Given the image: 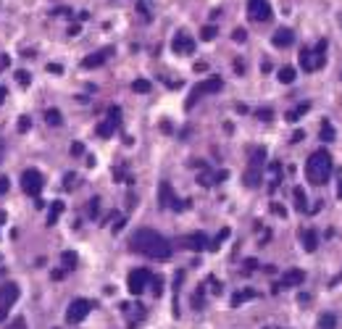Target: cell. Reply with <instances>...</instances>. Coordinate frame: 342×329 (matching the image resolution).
<instances>
[{
	"label": "cell",
	"mask_w": 342,
	"mask_h": 329,
	"mask_svg": "<svg viewBox=\"0 0 342 329\" xmlns=\"http://www.w3.org/2000/svg\"><path fill=\"white\" fill-rule=\"evenodd\" d=\"M300 66L306 69V72H316V63H313V53L308 48L300 50Z\"/></svg>",
	"instance_id": "obj_21"
},
{
	"label": "cell",
	"mask_w": 342,
	"mask_h": 329,
	"mask_svg": "<svg viewBox=\"0 0 342 329\" xmlns=\"http://www.w3.org/2000/svg\"><path fill=\"white\" fill-rule=\"evenodd\" d=\"M208 285H211V290H214L216 295L221 292V285H218V279H214V276H211V279H208Z\"/></svg>",
	"instance_id": "obj_43"
},
{
	"label": "cell",
	"mask_w": 342,
	"mask_h": 329,
	"mask_svg": "<svg viewBox=\"0 0 342 329\" xmlns=\"http://www.w3.org/2000/svg\"><path fill=\"white\" fill-rule=\"evenodd\" d=\"M48 72H50V74H61V72H63V66H58V63H50Z\"/></svg>",
	"instance_id": "obj_44"
},
{
	"label": "cell",
	"mask_w": 342,
	"mask_h": 329,
	"mask_svg": "<svg viewBox=\"0 0 342 329\" xmlns=\"http://www.w3.org/2000/svg\"><path fill=\"white\" fill-rule=\"evenodd\" d=\"M306 282V272H300V269H289V272L282 274V282L279 287H298Z\"/></svg>",
	"instance_id": "obj_13"
},
{
	"label": "cell",
	"mask_w": 342,
	"mask_h": 329,
	"mask_svg": "<svg viewBox=\"0 0 342 329\" xmlns=\"http://www.w3.org/2000/svg\"><path fill=\"white\" fill-rule=\"evenodd\" d=\"M132 250L143 253L147 258H169L171 256V245L163 235H158L156 229H137L132 235Z\"/></svg>",
	"instance_id": "obj_1"
},
{
	"label": "cell",
	"mask_w": 342,
	"mask_h": 329,
	"mask_svg": "<svg viewBox=\"0 0 342 329\" xmlns=\"http://www.w3.org/2000/svg\"><path fill=\"white\" fill-rule=\"evenodd\" d=\"M87 214H90V219H98V214H100V198H92V201H90Z\"/></svg>",
	"instance_id": "obj_32"
},
{
	"label": "cell",
	"mask_w": 342,
	"mask_h": 329,
	"mask_svg": "<svg viewBox=\"0 0 342 329\" xmlns=\"http://www.w3.org/2000/svg\"><path fill=\"white\" fill-rule=\"evenodd\" d=\"M221 87H224L221 76H211V79H205V82H200V85H195V87H192V92H190V98H187V108H192L200 98H203V95L221 92Z\"/></svg>",
	"instance_id": "obj_3"
},
{
	"label": "cell",
	"mask_w": 342,
	"mask_h": 329,
	"mask_svg": "<svg viewBox=\"0 0 342 329\" xmlns=\"http://www.w3.org/2000/svg\"><path fill=\"white\" fill-rule=\"evenodd\" d=\"M255 116H258L261 121H271V119H274V111H269V108H261V111H258Z\"/></svg>",
	"instance_id": "obj_36"
},
{
	"label": "cell",
	"mask_w": 342,
	"mask_h": 329,
	"mask_svg": "<svg viewBox=\"0 0 342 329\" xmlns=\"http://www.w3.org/2000/svg\"><path fill=\"white\" fill-rule=\"evenodd\" d=\"M82 153H85V145H82V143H74V145H72V156H82Z\"/></svg>",
	"instance_id": "obj_41"
},
{
	"label": "cell",
	"mask_w": 342,
	"mask_h": 329,
	"mask_svg": "<svg viewBox=\"0 0 342 329\" xmlns=\"http://www.w3.org/2000/svg\"><path fill=\"white\" fill-rule=\"evenodd\" d=\"M321 140H324V143H332V140H334V127L329 124V121L321 124Z\"/></svg>",
	"instance_id": "obj_28"
},
{
	"label": "cell",
	"mask_w": 342,
	"mask_h": 329,
	"mask_svg": "<svg viewBox=\"0 0 342 329\" xmlns=\"http://www.w3.org/2000/svg\"><path fill=\"white\" fill-rule=\"evenodd\" d=\"M171 50H174L177 55H192V53H195V40H192V37L182 29V32H177V35H174Z\"/></svg>",
	"instance_id": "obj_9"
},
{
	"label": "cell",
	"mask_w": 342,
	"mask_h": 329,
	"mask_svg": "<svg viewBox=\"0 0 342 329\" xmlns=\"http://www.w3.org/2000/svg\"><path fill=\"white\" fill-rule=\"evenodd\" d=\"M242 179H245V184H248V187H258V184H261V179H263V166L250 164Z\"/></svg>",
	"instance_id": "obj_15"
},
{
	"label": "cell",
	"mask_w": 342,
	"mask_h": 329,
	"mask_svg": "<svg viewBox=\"0 0 342 329\" xmlns=\"http://www.w3.org/2000/svg\"><path fill=\"white\" fill-rule=\"evenodd\" d=\"M271 211H274V214H276V216H282V219H285V216H287V211H285V205H279V203H271Z\"/></svg>",
	"instance_id": "obj_38"
},
{
	"label": "cell",
	"mask_w": 342,
	"mask_h": 329,
	"mask_svg": "<svg viewBox=\"0 0 342 329\" xmlns=\"http://www.w3.org/2000/svg\"><path fill=\"white\" fill-rule=\"evenodd\" d=\"M216 35H218V29L214 27V24H208V27H203V29H200V40H205V42H208V40H214Z\"/></svg>",
	"instance_id": "obj_29"
},
{
	"label": "cell",
	"mask_w": 342,
	"mask_h": 329,
	"mask_svg": "<svg viewBox=\"0 0 342 329\" xmlns=\"http://www.w3.org/2000/svg\"><path fill=\"white\" fill-rule=\"evenodd\" d=\"M329 174H332V156H329L326 150H316L311 153V158L306 161V177L311 184H324L329 179Z\"/></svg>",
	"instance_id": "obj_2"
},
{
	"label": "cell",
	"mask_w": 342,
	"mask_h": 329,
	"mask_svg": "<svg viewBox=\"0 0 342 329\" xmlns=\"http://www.w3.org/2000/svg\"><path fill=\"white\" fill-rule=\"evenodd\" d=\"M261 72H263V74H269V72H271V63H269V61H263V63H261Z\"/></svg>",
	"instance_id": "obj_48"
},
{
	"label": "cell",
	"mask_w": 342,
	"mask_h": 329,
	"mask_svg": "<svg viewBox=\"0 0 342 329\" xmlns=\"http://www.w3.org/2000/svg\"><path fill=\"white\" fill-rule=\"evenodd\" d=\"M76 261H79V258H76V253H74V250H66V253L61 256L63 269H76Z\"/></svg>",
	"instance_id": "obj_26"
},
{
	"label": "cell",
	"mask_w": 342,
	"mask_h": 329,
	"mask_svg": "<svg viewBox=\"0 0 342 329\" xmlns=\"http://www.w3.org/2000/svg\"><path fill=\"white\" fill-rule=\"evenodd\" d=\"M234 72L237 74H245V63L242 61H234Z\"/></svg>",
	"instance_id": "obj_45"
},
{
	"label": "cell",
	"mask_w": 342,
	"mask_h": 329,
	"mask_svg": "<svg viewBox=\"0 0 342 329\" xmlns=\"http://www.w3.org/2000/svg\"><path fill=\"white\" fill-rule=\"evenodd\" d=\"M276 76H279V82H282V85H292V82H295V76H298V72H295L292 66H285V69H279V74H276Z\"/></svg>",
	"instance_id": "obj_23"
},
{
	"label": "cell",
	"mask_w": 342,
	"mask_h": 329,
	"mask_svg": "<svg viewBox=\"0 0 342 329\" xmlns=\"http://www.w3.org/2000/svg\"><path fill=\"white\" fill-rule=\"evenodd\" d=\"M69 35H72V37L79 35V24H72V27H69Z\"/></svg>",
	"instance_id": "obj_47"
},
{
	"label": "cell",
	"mask_w": 342,
	"mask_h": 329,
	"mask_svg": "<svg viewBox=\"0 0 342 329\" xmlns=\"http://www.w3.org/2000/svg\"><path fill=\"white\" fill-rule=\"evenodd\" d=\"M232 37H234L237 42H245V40H248V32H245V29H234V35H232Z\"/></svg>",
	"instance_id": "obj_39"
},
{
	"label": "cell",
	"mask_w": 342,
	"mask_h": 329,
	"mask_svg": "<svg viewBox=\"0 0 342 329\" xmlns=\"http://www.w3.org/2000/svg\"><path fill=\"white\" fill-rule=\"evenodd\" d=\"M8 66H11V58L3 53V55H0V72H5V69H8Z\"/></svg>",
	"instance_id": "obj_42"
},
{
	"label": "cell",
	"mask_w": 342,
	"mask_h": 329,
	"mask_svg": "<svg viewBox=\"0 0 342 329\" xmlns=\"http://www.w3.org/2000/svg\"><path fill=\"white\" fill-rule=\"evenodd\" d=\"M50 276H53V279H63V269H55V272L50 274Z\"/></svg>",
	"instance_id": "obj_49"
},
{
	"label": "cell",
	"mask_w": 342,
	"mask_h": 329,
	"mask_svg": "<svg viewBox=\"0 0 342 329\" xmlns=\"http://www.w3.org/2000/svg\"><path fill=\"white\" fill-rule=\"evenodd\" d=\"M18 300V285L14 282H5V285H0V321L8 319L11 313V306Z\"/></svg>",
	"instance_id": "obj_4"
},
{
	"label": "cell",
	"mask_w": 342,
	"mask_h": 329,
	"mask_svg": "<svg viewBox=\"0 0 342 329\" xmlns=\"http://www.w3.org/2000/svg\"><path fill=\"white\" fill-rule=\"evenodd\" d=\"M300 242H303V250H306V253H313V250L319 248V235H316L313 229H306L300 235Z\"/></svg>",
	"instance_id": "obj_16"
},
{
	"label": "cell",
	"mask_w": 342,
	"mask_h": 329,
	"mask_svg": "<svg viewBox=\"0 0 342 329\" xmlns=\"http://www.w3.org/2000/svg\"><path fill=\"white\" fill-rule=\"evenodd\" d=\"M248 16L253 18V21H269V18L274 16V11H271L269 0H250L248 3Z\"/></svg>",
	"instance_id": "obj_10"
},
{
	"label": "cell",
	"mask_w": 342,
	"mask_h": 329,
	"mask_svg": "<svg viewBox=\"0 0 342 329\" xmlns=\"http://www.w3.org/2000/svg\"><path fill=\"white\" fill-rule=\"evenodd\" d=\"M337 198H340V201H342V179H340V182H337Z\"/></svg>",
	"instance_id": "obj_52"
},
{
	"label": "cell",
	"mask_w": 342,
	"mask_h": 329,
	"mask_svg": "<svg viewBox=\"0 0 342 329\" xmlns=\"http://www.w3.org/2000/svg\"><path fill=\"white\" fill-rule=\"evenodd\" d=\"M319 329H337V319H334L332 313H324L319 319Z\"/></svg>",
	"instance_id": "obj_27"
},
{
	"label": "cell",
	"mask_w": 342,
	"mask_h": 329,
	"mask_svg": "<svg viewBox=\"0 0 342 329\" xmlns=\"http://www.w3.org/2000/svg\"><path fill=\"white\" fill-rule=\"evenodd\" d=\"M116 127H119V124H116L113 119H106V121H100V124H98V137L108 140V137H111V134L116 132Z\"/></svg>",
	"instance_id": "obj_20"
},
{
	"label": "cell",
	"mask_w": 342,
	"mask_h": 329,
	"mask_svg": "<svg viewBox=\"0 0 342 329\" xmlns=\"http://www.w3.org/2000/svg\"><path fill=\"white\" fill-rule=\"evenodd\" d=\"M308 111H311V103H300L295 111H289V113H287V121H298L300 116H303V113H308Z\"/></svg>",
	"instance_id": "obj_25"
},
{
	"label": "cell",
	"mask_w": 342,
	"mask_h": 329,
	"mask_svg": "<svg viewBox=\"0 0 342 329\" xmlns=\"http://www.w3.org/2000/svg\"><path fill=\"white\" fill-rule=\"evenodd\" d=\"M250 298H255V292H253V290H240V292H234V295H232V306H240V303L250 300Z\"/></svg>",
	"instance_id": "obj_24"
},
{
	"label": "cell",
	"mask_w": 342,
	"mask_h": 329,
	"mask_svg": "<svg viewBox=\"0 0 342 329\" xmlns=\"http://www.w3.org/2000/svg\"><path fill=\"white\" fill-rule=\"evenodd\" d=\"M16 82H18L21 87H29V85H32V74L24 72V69H18V72H16Z\"/></svg>",
	"instance_id": "obj_31"
},
{
	"label": "cell",
	"mask_w": 342,
	"mask_h": 329,
	"mask_svg": "<svg viewBox=\"0 0 342 329\" xmlns=\"http://www.w3.org/2000/svg\"><path fill=\"white\" fill-rule=\"evenodd\" d=\"M14 327H16V329H24V319H16V321H14Z\"/></svg>",
	"instance_id": "obj_51"
},
{
	"label": "cell",
	"mask_w": 342,
	"mask_h": 329,
	"mask_svg": "<svg viewBox=\"0 0 342 329\" xmlns=\"http://www.w3.org/2000/svg\"><path fill=\"white\" fill-rule=\"evenodd\" d=\"M271 42H274V48H289V45L295 42V32H292V29H287V27H282V29H276V32H274Z\"/></svg>",
	"instance_id": "obj_12"
},
{
	"label": "cell",
	"mask_w": 342,
	"mask_h": 329,
	"mask_svg": "<svg viewBox=\"0 0 342 329\" xmlns=\"http://www.w3.org/2000/svg\"><path fill=\"white\" fill-rule=\"evenodd\" d=\"M5 95H8V90H5V87H0V103L5 100Z\"/></svg>",
	"instance_id": "obj_50"
},
{
	"label": "cell",
	"mask_w": 342,
	"mask_h": 329,
	"mask_svg": "<svg viewBox=\"0 0 342 329\" xmlns=\"http://www.w3.org/2000/svg\"><path fill=\"white\" fill-rule=\"evenodd\" d=\"M63 187H66V190H74V187H76V174H74V171L66 174V179H63Z\"/></svg>",
	"instance_id": "obj_34"
},
{
	"label": "cell",
	"mask_w": 342,
	"mask_h": 329,
	"mask_svg": "<svg viewBox=\"0 0 342 329\" xmlns=\"http://www.w3.org/2000/svg\"><path fill=\"white\" fill-rule=\"evenodd\" d=\"M45 121H48L50 127H61L63 124V116H61L58 108H48V111H45Z\"/></svg>",
	"instance_id": "obj_22"
},
{
	"label": "cell",
	"mask_w": 342,
	"mask_h": 329,
	"mask_svg": "<svg viewBox=\"0 0 342 329\" xmlns=\"http://www.w3.org/2000/svg\"><path fill=\"white\" fill-rule=\"evenodd\" d=\"M311 53H313L316 69H321V66H324V61H326V40H319V42H316V48L311 50Z\"/></svg>",
	"instance_id": "obj_17"
},
{
	"label": "cell",
	"mask_w": 342,
	"mask_h": 329,
	"mask_svg": "<svg viewBox=\"0 0 342 329\" xmlns=\"http://www.w3.org/2000/svg\"><path fill=\"white\" fill-rule=\"evenodd\" d=\"M92 311V303L90 300H74L72 306L66 308V324H79V321L87 319V313Z\"/></svg>",
	"instance_id": "obj_7"
},
{
	"label": "cell",
	"mask_w": 342,
	"mask_h": 329,
	"mask_svg": "<svg viewBox=\"0 0 342 329\" xmlns=\"http://www.w3.org/2000/svg\"><path fill=\"white\" fill-rule=\"evenodd\" d=\"M124 221H126V219H119V221L113 224V232H121V229H124Z\"/></svg>",
	"instance_id": "obj_46"
},
{
	"label": "cell",
	"mask_w": 342,
	"mask_h": 329,
	"mask_svg": "<svg viewBox=\"0 0 342 329\" xmlns=\"http://www.w3.org/2000/svg\"><path fill=\"white\" fill-rule=\"evenodd\" d=\"M111 55H113V48H103V50H98V53H90V55L82 58V69H98Z\"/></svg>",
	"instance_id": "obj_11"
},
{
	"label": "cell",
	"mask_w": 342,
	"mask_h": 329,
	"mask_svg": "<svg viewBox=\"0 0 342 329\" xmlns=\"http://www.w3.org/2000/svg\"><path fill=\"white\" fill-rule=\"evenodd\" d=\"M3 150H5V145H3V143H0V161H3Z\"/></svg>",
	"instance_id": "obj_53"
},
{
	"label": "cell",
	"mask_w": 342,
	"mask_h": 329,
	"mask_svg": "<svg viewBox=\"0 0 342 329\" xmlns=\"http://www.w3.org/2000/svg\"><path fill=\"white\" fill-rule=\"evenodd\" d=\"M153 295H163V279L161 276H153Z\"/></svg>",
	"instance_id": "obj_33"
},
{
	"label": "cell",
	"mask_w": 342,
	"mask_h": 329,
	"mask_svg": "<svg viewBox=\"0 0 342 329\" xmlns=\"http://www.w3.org/2000/svg\"><path fill=\"white\" fill-rule=\"evenodd\" d=\"M292 198H295V208H298L300 214H306V211H308V198H306V190H303V187H295V190H292Z\"/></svg>",
	"instance_id": "obj_19"
},
{
	"label": "cell",
	"mask_w": 342,
	"mask_h": 329,
	"mask_svg": "<svg viewBox=\"0 0 342 329\" xmlns=\"http://www.w3.org/2000/svg\"><path fill=\"white\" fill-rule=\"evenodd\" d=\"M158 205H161V208H174V211H184L187 208V203H182L177 195H174V190H171L169 182L158 184Z\"/></svg>",
	"instance_id": "obj_5"
},
{
	"label": "cell",
	"mask_w": 342,
	"mask_h": 329,
	"mask_svg": "<svg viewBox=\"0 0 342 329\" xmlns=\"http://www.w3.org/2000/svg\"><path fill=\"white\" fill-rule=\"evenodd\" d=\"M132 90H134V92H150V82H147V79H134L132 82Z\"/></svg>",
	"instance_id": "obj_30"
},
{
	"label": "cell",
	"mask_w": 342,
	"mask_h": 329,
	"mask_svg": "<svg viewBox=\"0 0 342 329\" xmlns=\"http://www.w3.org/2000/svg\"><path fill=\"white\" fill-rule=\"evenodd\" d=\"M184 242H187V248L195 250V253H200V250H208V237H205L203 232H192Z\"/></svg>",
	"instance_id": "obj_14"
},
{
	"label": "cell",
	"mask_w": 342,
	"mask_h": 329,
	"mask_svg": "<svg viewBox=\"0 0 342 329\" xmlns=\"http://www.w3.org/2000/svg\"><path fill=\"white\" fill-rule=\"evenodd\" d=\"M8 187H11L8 177H0V195H5V192H8Z\"/></svg>",
	"instance_id": "obj_40"
},
{
	"label": "cell",
	"mask_w": 342,
	"mask_h": 329,
	"mask_svg": "<svg viewBox=\"0 0 342 329\" xmlns=\"http://www.w3.org/2000/svg\"><path fill=\"white\" fill-rule=\"evenodd\" d=\"M42 184H45V179H42V174L37 169H27L21 174V190L27 192V195L37 198L42 192Z\"/></svg>",
	"instance_id": "obj_6"
},
{
	"label": "cell",
	"mask_w": 342,
	"mask_h": 329,
	"mask_svg": "<svg viewBox=\"0 0 342 329\" xmlns=\"http://www.w3.org/2000/svg\"><path fill=\"white\" fill-rule=\"evenodd\" d=\"M63 201H53L50 203V211H48V227H53V224H58V219H61V214H63Z\"/></svg>",
	"instance_id": "obj_18"
},
{
	"label": "cell",
	"mask_w": 342,
	"mask_h": 329,
	"mask_svg": "<svg viewBox=\"0 0 342 329\" xmlns=\"http://www.w3.org/2000/svg\"><path fill=\"white\" fill-rule=\"evenodd\" d=\"M137 11H140V16H143L145 21H150V11H147V5L143 3V0H140V3H137Z\"/></svg>",
	"instance_id": "obj_37"
},
{
	"label": "cell",
	"mask_w": 342,
	"mask_h": 329,
	"mask_svg": "<svg viewBox=\"0 0 342 329\" xmlns=\"http://www.w3.org/2000/svg\"><path fill=\"white\" fill-rule=\"evenodd\" d=\"M29 127H32V119L29 116H21L18 119V132H29Z\"/></svg>",
	"instance_id": "obj_35"
},
{
	"label": "cell",
	"mask_w": 342,
	"mask_h": 329,
	"mask_svg": "<svg viewBox=\"0 0 342 329\" xmlns=\"http://www.w3.org/2000/svg\"><path fill=\"white\" fill-rule=\"evenodd\" d=\"M153 279V274L147 272V269H134L132 274H129V279H126V285H129V292L132 295H143L145 292V287H147V282Z\"/></svg>",
	"instance_id": "obj_8"
}]
</instances>
